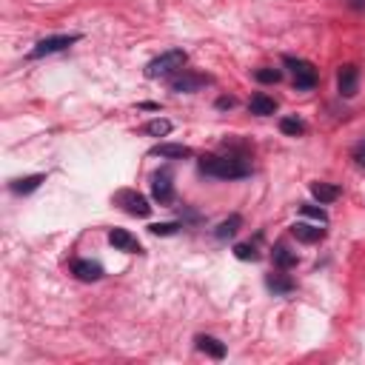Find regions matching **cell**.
<instances>
[{"label": "cell", "instance_id": "obj_7", "mask_svg": "<svg viewBox=\"0 0 365 365\" xmlns=\"http://www.w3.org/2000/svg\"><path fill=\"white\" fill-rule=\"evenodd\" d=\"M108 242H111L117 252H126V254H140V252H143L140 242H137V237H132V234L123 231V228H111V231H108Z\"/></svg>", "mask_w": 365, "mask_h": 365}, {"label": "cell", "instance_id": "obj_13", "mask_svg": "<svg viewBox=\"0 0 365 365\" xmlns=\"http://www.w3.org/2000/svg\"><path fill=\"white\" fill-rule=\"evenodd\" d=\"M249 111L266 117V114H274V111H277V103H274V97H269V94H254V97L249 100Z\"/></svg>", "mask_w": 365, "mask_h": 365}, {"label": "cell", "instance_id": "obj_3", "mask_svg": "<svg viewBox=\"0 0 365 365\" xmlns=\"http://www.w3.org/2000/svg\"><path fill=\"white\" fill-rule=\"evenodd\" d=\"M77 40H80V35H55V38H43V40L29 52V57H32V60H40V57L57 55V52L69 49V46L77 43Z\"/></svg>", "mask_w": 365, "mask_h": 365}, {"label": "cell", "instance_id": "obj_5", "mask_svg": "<svg viewBox=\"0 0 365 365\" xmlns=\"http://www.w3.org/2000/svg\"><path fill=\"white\" fill-rule=\"evenodd\" d=\"M117 203L123 206V208H126L132 217H149V211H152L149 200H146L143 194H137V191H129V189L117 191Z\"/></svg>", "mask_w": 365, "mask_h": 365}, {"label": "cell", "instance_id": "obj_21", "mask_svg": "<svg viewBox=\"0 0 365 365\" xmlns=\"http://www.w3.org/2000/svg\"><path fill=\"white\" fill-rule=\"evenodd\" d=\"M269 288H271L274 294H288V291L294 288V283H291L288 277H283V274H274V277H269Z\"/></svg>", "mask_w": 365, "mask_h": 365}, {"label": "cell", "instance_id": "obj_2", "mask_svg": "<svg viewBox=\"0 0 365 365\" xmlns=\"http://www.w3.org/2000/svg\"><path fill=\"white\" fill-rule=\"evenodd\" d=\"M186 60H189V57H186L183 49H169V52H163L160 57H155V60L146 66V77H152V80L172 77L174 72H183Z\"/></svg>", "mask_w": 365, "mask_h": 365}, {"label": "cell", "instance_id": "obj_25", "mask_svg": "<svg viewBox=\"0 0 365 365\" xmlns=\"http://www.w3.org/2000/svg\"><path fill=\"white\" fill-rule=\"evenodd\" d=\"M177 223H155L152 225V234H157V237H169V234H177Z\"/></svg>", "mask_w": 365, "mask_h": 365}, {"label": "cell", "instance_id": "obj_9", "mask_svg": "<svg viewBox=\"0 0 365 365\" xmlns=\"http://www.w3.org/2000/svg\"><path fill=\"white\" fill-rule=\"evenodd\" d=\"M152 194L160 206H169L174 200V186H172V177L163 172V174H155V183H152Z\"/></svg>", "mask_w": 365, "mask_h": 365}, {"label": "cell", "instance_id": "obj_23", "mask_svg": "<svg viewBox=\"0 0 365 365\" xmlns=\"http://www.w3.org/2000/svg\"><path fill=\"white\" fill-rule=\"evenodd\" d=\"M254 77H257L260 83H277V80L283 77V72H280V69H260V72H254Z\"/></svg>", "mask_w": 365, "mask_h": 365}, {"label": "cell", "instance_id": "obj_17", "mask_svg": "<svg viewBox=\"0 0 365 365\" xmlns=\"http://www.w3.org/2000/svg\"><path fill=\"white\" fill-rule=\"evenodd\" d=\"M240 225H242L240 214H231L228 220H223V223L217 225V237H220V240H228V237H234V234L240 231Z\"/></svg>", "mask_w": 365, "mask_h": 365}, {"label": "cell", "instance_id": "obj_11", "mask_svg": "<svg viewBox=\"0 0 365 365\" xmlns=\"http://www.w3.org/2000/svg\"><path fill=\"white\" fill-rule=\"evenodd\" d=\"M155 157H166V160H186L191 157V149L189 146H180V143H160L152 149Z\"/></svg>", "mask_w": 365, "mask_h": 365}, {"label": "cell", "instance_id": "obj_18", "mask_svg": "<svg viewBox=\"0 0 365 365\" xmlns=\"http://www.w3.org/2000/svg\"><path fill=\"white\" fill-rule=\"evenodd\" d=\"M172 132V123L166 117H157V120H149L146 123V135H152V137H166Z\"/></svg>", "mask_w": 365, "mask_h": 365}, {"label": "cell", "instance_id": "obj_20", "mask_svg": "<svg viewBox=\"0 0 365 365\" xmlns=\"http://www.w3.org/2000/svg\"><path fill=\"white\" fill-rule=\"evenodd\" d=\"M274 263H277L280 269H291V266L297 263V254H291L286 246H277V249H274Z\"/></svg>", "mask_w": 365, "mask_h": 365}, {"label": "cell", "instance_id": "obj_24", "mask_svg": "<svg viewBox=\"0 0 365 365\" xmlns=\"http://www.w3.org/2000/svg\"><path fill=\"white\" fill-rule=\"evenodd\" d=\"M300 211H303L305 217L317 220V223H328V214H325L322 208H317V206H300Z\"/></svg>", "mask_w": 365, "mask_h": 365}, {"label": "cell", "instance_id": "obj_14", "mask_svg": "<svg viewBox=\"0 0 365 365\" xmlns=\"http://www.w3.org/2000/svg\"><path fill=\"white\" fill-rule=\"evenodd\" d=\"M291 234H294L300 242H320V240H322V228H320V225H308V223L291 225Z\"/></svg>", "mask_w": 365, "mask_h": 365}, {"label": "cell", "instance_id": "obj_26", "mask_svg": "<svg viewBox=\"0 0 365 365\" xmlns=\"http://www.w3.org/2000/svg\"><path fill=\"white\" fill-rule=\"evenodd\" d=\"M354 157H356V163H359V166H365V143H359V146H356Z\"/></svg>", "mask_w": 365, "mask_h": 365}, {"label": "cell", "instance_id": "obj_27", "mask_svg": "<svg viewBox=\"0 0 365 365\" xmlns=\"http://www.w3.org/2000/svg\"><path fill=\"white\" fill-rule=\"evenodd\" d=\"M217 106H220V108H231V106H234V100H231V97H220V100H217Z\"/></svg>", "mask_w": 365, "mask_h": 365}, {"label": "cell", "instance_id": "obj_10", "mask_svg": "<svg viewBox=\"0 0 365 365\" xmlns=\"http://www.w3.org/2000/svg\"><path fill=\"white\" fill-rule=\"evenodd\" d=\"M72 274H74L77 280H83V283H94V280L103 277V266L94 263V260H77V263L72 266Z\"/></svg>", "mask_w": 365, "mask_h": 365}, {"label": "cell", "instance_id": "obj_22", "mask_svg": "<svg viewBox=\"0 0 365 365\" xmlns=\"http://www.w3.org/2000/svg\"><path fill=\"white\" fill-rule=\"evenodd\" d=\"M234 257H237V260H252V263H254L260 254H257V249L252 246V242H240V246H234Z\"/></svg>", "mask_w": 365, "mask_h": 365}, {"label": "cell", "instance_id": "obj_16", "mask_svg": "<svg viewBox=\"0 0 365 365\" xmlns=\"http://www.w3.org/2000/svg\"><path fill=\"white\" fill-rule=\"evenodd\" d=\"M311 194L320 200V203H334L339 197V189L331 186V183H311Z\"/></svg>", "mask_w": 365, "mask_h": 365}, {"label": "cell", "instance_id": "obj_4", "mask_svg": "<svg viewBox=\"0 0 365 365\" xmlns=\"http://www.w3.org/2000/svg\"><path fill=\"white\" fill-rule=\"evenodd\" d=\"M286 66L291 69V74H294V86H297L300 91H308V89H314V86H317V69H314L308 60L286 57Z\"/></svg>", "mask_w": 365, "mask_h": 365}, {"label": "cell", "instance_id": "obj_1", "mask_svg": "<svg viewBox=\"0 0 365 365\" xmlns=\"http://www.w3.org/2000/svg\"><path fill=\"white\" fill-rule=\"evenodd\" d=\"M200 172L203 174H211V177H220V180H237V177H246L252 169L237 160V157H217V155H208L200 160Z\"/></svg>", "mask_w": 365, "mask_h": 365}, {"label": "cell", "instance_id": "obj_8", "mask_svg": "<svg viewBox=\"0 0 365 365\" xmlns=\"http://www.w3.org/2000/svg\"><path fill=\"white\" fill-rule=\"evenodd\" d=\"M203 86H206V77H200V74L183 72V74L172 77V91H177V94H191V91H197Z\"/></svg>", "mask_w": 365, "mask_h": 365}, {"label": "cell", "instance_id": "obj_12", "mask_svg": "<svg viewBox=\"0 0 365 365\" xmlns=\"http://www.w3.org/2000/svg\"><path fill=\"white\" fill-rule=\"evenodd\" d=\"M197 348L203 351V354H208V356H214V359H223L225 356V345L217 339V337H208V334H200L197 339Z\"/></svg>", "mask_w": 365, "mask_h": 365}, {"label": "cell", "instance_id": "obj_15", "mask_svg": "<svg viewBox=\"0 0 365 365\" xmlns=\"http://www.w3.org/2000/svg\"><path fill=\"white\" fill-rule=\"evenodd\" d=\"M46 177L43 174H32V177H21V180H15L12 183V191L15 194H32L35 189H40V183H43Z\"/></svg>", "mask_w": 365, "mask_h": 365}, {"label": "cell", "instance_id": "obj_6", "mask_svg": "<svg viewBox=\"0 0 365 365\" xmlns=\"http://www.w3.org/2000/svg\"><path fill=\"white\" fill-rule=\"evenodd\" d=\"M356 83H359V69L354 63H345L339 72H337V89L342 97H354L356 94Z\"/></svg>", "mask_w": 365, "mask_h": 365}, {"label": "cell", "instance_id": "obj_19", "mask_svg": "<svg viewBox=\"0 0 365 365\" xmlns=\"http://www.w3.org/2000/svg\"><path fill=\"white\" fill-rule=\"evenodd\" d=\"M280 132L297 137V135L305 132V123H303V120H297V117H283V120H280Z\"/></svg>", "mask_w": 365, "mask_h": 365}]
</instances>
